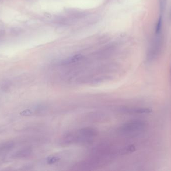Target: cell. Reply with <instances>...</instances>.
Instances as JSON below:
<instances>
[{
    "label": "cell",
    "instance_id": "52a82bcc",
    "mask_svg": "<svg viewBox=\"0 0 171 171\" xmlns=\"http://www.w3.org/2000/svg\"><path fill=\"white\" fill-rule=\"evenodd\" d=\"M160 15H163L167 7V0H159Z\"/></svg>",
    "mask_w": 171,
    "mask_h": 171
},
{
    "label": "cell",
    "instance_id": "8992f818",
    "mask_svg": "<svg viewBox=\"0 0 171 171\" xmlns=\"http://www.w3.org/2000/svg\"><path fill=\"white\" fill-rule=\"evenodd\" d=\"M13 146L14 144L12 141L2 143L0 144V153L8 151L9 150H11L13 148Z\"/></svg>",
    "mask_w": 171,
    "mask_h": 171
},
{
    "label": "cell",
    "instance_id": "277c9868",
    "mask_svg": "<svg viewBox=\"0 0 171 171\" xmlns=\"http://www.w3.org/2000/svg\"><path fill=\"white\" fill-rule=\"evenodd\" d=\"M83 57H83V55H81V54L75 55V56L70 57L69 58L64 60L63 61H62V62H61V64L63 65H68V64H70L76 63V62L82 59Z\"/></svg>",
    "mask_w": 171,
    "mask_h": 171
},
{
    "label": "cell",
    "instance_id": "6da1fadb",
    "mask_svg": "<svg viewBox=\"0 0 171 171\" xmlns=\"http://www.w3.org/2000/svg\"><path fill=\"white\" fill-rule=\"evenodd\" d=\"M163 45L164 36L163 33L155 34L148 50L146 56L147 62L151 63L157 59L161 53Z\"/></svg>",
    "mask_w": 171,
    "mask_h": 171
},
{
    "label": "cell",
    "instance_id": "8fae6325",
    "mask_svg": "<svg viewBox=\"0 0 171 171\" xmlns=\"http://www.w3.org/2000/svg\"><path fill=\"white\" fill-rule=\"evenodd\" d=\"M170 75H171V68H170Z\"/></svg>",
    "mask_w": 171,
    "mask_h": 171
},
{
    "label": "cell",
    "instance_id": "9c48e42d",
    "mask_svg": "<svg viewBox=\"0 0 171 171\" xmlns=\"http://www.w3.org/2000/svg\"><path fill=\"white\" fill-rule=\"evenodd\" d=\"M57 161L58 158L57 157H51L47 160V163L49 164H54V163H56Z\"/></svg>",
    "mask_w": 171,
    "mask_h": 171
},
{
    "label": "cell",
    "instance_id": "7a4b0ae2",
    "mask_svg": "<svg viewBox=\"0 0 171 171\" xmlns=\"http://www.w3.org/2000/svg\"><path fill=\"white\" fill-rule=\"evenodd\" d=\"M147 123L142 120H133L124 124L119 129L120 133L126 136H134L143 132L147 127Z\"/></svg>",
    "mask_w": 171,
    "mask_h": 171
},
{
    "label": "cell",
    "instance_id": "30bf717a",
    "mask_svg": "<svg viewBox=\"0 0 171 171\" xmlns=\"http://www.w3.org/2000/svg\"><path fill=\"white\" fill-rule=\"evenodd\" d=\"M170 19H171V11H170Z\"/></svg>",
    "mask_w": 171,
    "mask_h": 171
},
{
    "label": "cell",
    "instance_id": "3957f363",
    "mask_svg": "<svg viewBox=\"0 0 171 171\" xmlns=\"http://www.w3.org/2000/svg\"><path fill=\"white\" fill-rule=\"evenodd\" d=\"M121 112L130 115H144L150 114L152 112L151 108L141 107H124L121 109Z\"/></svg>",
    "mask_w": 171,
    "mask_h": 171
},
{
    "label": "cell",
    "instance_id": "ba28073f",
    "mask_svg": "<svg viewBox=\"0 0 171 171\" xmlns=\"http://www.w3.org/2000/svg\"><path fill=\"white\" fill-rule=\"evenodd\" d=\"M22 32V29L19 27H14L11 29V33L12 35L17 36Z\"/></svg>",
    "mask_w": 171,
    "mask_h": 171
},
{
    "label": "cell",
    "instance_id": "5b68a950",
    "mask_svg": "<svg viewBox=\"0 0 171 171\" xmlns=\"http://www.w3.org/2000/svg\"><path fill=\"white\" fill-rule=\"evenodd\" d=\"M163 15H159L157 23H156L155 33V34H159L162 33V27H163Z\"/></svg>",
    "mask_w": 171,
    "mask_h": 171
}]
</instances>
